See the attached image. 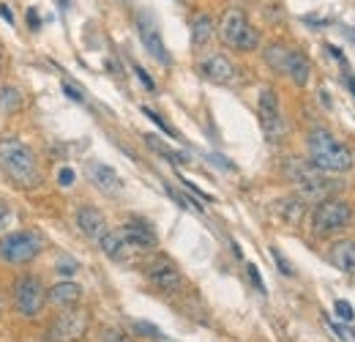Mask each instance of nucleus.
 Masks as SVG:
<instances>
[{
	"instance_id": "34",
	"label": "nucleus",
	"mask_w": 355,
	"mask_h": 342,
	"mask_svg": "<svg viewBox=\"0 0 355 342\" xmlns=\"http://www.w3.org/2000/svg\"><path fill=\"white\" fill-rule=\"evenodd\" d=\"M63 90H66V96H69V99H74V101H82V93H79L74 85H69V82H66V85H63Z\"/></svg>"
},
{
	"instance_id": "26",
	"label": "nucleus",
	"mask_w": 355,
	"mask_h": 342,
	"mask_svg": "<svg viewBox=\"0 0 355 342\" xmlns=\"http://www.w3.org/2000/svg\"><path fill=\"white\" fill-rule=\"evenodd\" d=\"M143 112H145V115H148V118H151V121H154V123H156V126H159V129H162L167 137H178L175 129H173V126H170V123H167V121H164V118H162L156 110H151V107H143Z\"/></svg>"
},
{
	"instance_id": "22",
	"label": "nucleus",
	"mask_w": 355,
	"mask_h": 342,
	"mask_svg": "<svg viewBox=\"0 0 355 342\" xmlns=\"http://www.w3.org/2000/svg\"><path fill=\"white\" fill-rule=\"evenodd\" d=\"M287 58H290V49L284 47V44H271V47H265V63L273 69V71H287Z\"/></svg>"
},
{
	"instance_id": "30",
	"label": "nucleus",
	"mask_w": 355,
	"mask_h": 342,
	"mask_svg": "<svg viewBox=\"0 0 355 342\" xmlns=\"http://www.w3.org/2000/svg\"><path fill=\"white\" fill-rule=\"evenodd\" d=\"M336 315H339L342 321H347V323H353V318H355L353 307H350L347 302H336Z\"/></svg>"
},
{
	"instance_id": "6",
	"label": "nucleus",
	"mask_w": 355,
	"mask_h": 342,
	"mask_svg": "<svg viewBox=\"0 0 355 342\" xmlns=\"http://www.w3.org/2000/svg\"><path fill=\"white\" fill-rule=\"evenodd\" d=\"M353 219H355V211L347 200L328 197V200H323V203L315 206V211H312V230L320 239L323 236H336L345 228H350Z\"/></svg>"
},
{
	"instance_id": "20",
	"label": "nucleus",
	"mask_w": 355,
	"mask_h": 342,
	"mask_svg": "<svg viewBox=\"0 0 355 342\" xmlns=\"http://www.w3.org/2000/svg\"><path fill=\"white\" fill-rule=\"evenodd\" d=\"M213 19H210V14H194V19H191V47L194 49H202L210 38H213Z\"/></svg>"
},
{
	"instance_id": "35",
	"label": "nucleus",
	"mask_w": 355,
	"mask_h": 342,
	"mask_svg": "<svg viewBox=\"0 0 355 342\" xmlns=\"http://www.w3.org/2000/svg\"><path fill=\"white\" fill-rule=\"evenodd\" d=\"M27 25H30L33 30L38 27V11H36V8H33V11H27Z\"/></svg>"
},
{
	"instance_id": "1",
	"label": "nucleus",
	"mask_w": 355,
	"mask_h": 342,
	"mask_svg": "<svg viewBox=\"0 0 355 342\" xmlns=\"http://www.w3.org/2000/svg\"><path fill=\"white\" fill-rule=\"evenodd\" d=\"M0 170L19 189H36L41 184V170H38V159L33 148L16 137L0 140Z\"/></svg>"
},
{
	"instance_id": "40",
	"label": "nucleus",
	"mask_w": 355,
	"mask_h": 342,
	"mask_svg": "<svg viewBox=\"0 0 355 342\" xmlns=\"http://www.w3.org/2000/svg\"><path fill=\"white\" fill-rule=\"evenodd\" d=\"M0 69H3V55H0Z\"/></svg>"
},
{
	"instance_id": "15",
	"label": "nucleus",
	"mask_w": 355,
	"mask_h": 342,
	"mask_svg": "<svg viewBox=\"0 0 355 342\" xmlns=\"http://www.w3.org/2000/svg\"><path fill=\"white\" fill-rule=\"evenodd\" d=\"M47 302L58 310H69V307H77L82 302V285L74 282V280H60L55 282L52 288H47Z\"/></svg>"
},
{
	"instance_id": "5",
	"label": "nucleus",
	"mask_w": 355,
	"mask_h": 342,
	"mask_svg": "<svg viewBox=\"0 0 355 342\" xmlns=\"http://www.w3.org/2000/svg\"><path fill=\"white\" fill-rule=\"evenodd\" d=\"M221 41L235 52H254L260 47V33L252 27L249 16L241 8H227L219 19Z\"/></svg>"
},
{
	"instance_id": "33",
	"label": "nucleus",
	"mask_w": 355,
	"mask_h": 342,
	"mask_svg": "<svg viewBox=\"0 0 355 342\" xmlns=\"http://www.w3.org/2000/svg\"><path fill=\"white\" fill-rule=\"evenodd\" d=\"M249 277H252V282H254V288H257L260 293H265V285H262V277H260V271H257V266H254V263H249Z\"/></svg>"
},
{
	"instance_id": "11",
	"label": "nucleus",
	"mask_w": 355,
	"mask_h": 342,
	"mask_svg": "<svg viewBox=\"0 0 355 342\" xmlns=\"http://www.w3.org/2000/svg\"><path fill=\"white\" fill-rule=\"evenodd\" d=\"M199 74L213 85H232L235 82V63L227 55H208L199 63Z\"/></svg>"
},
{
	"instance_id": "10",
	"label": "nucleus",
	"mask_w": 355,
	"mask_h": 342,
	"mask_svg": "<svg viewBox=\"0 0 355 342\" xmlns=\"http://www.w3.org/2000/svg\"><path fill=\"white\" fill-rule=\"evenodd\" d=\"M145 277H148V282H151L156 291H162V293H178V291L183 288V274L178 271L175 263L167 260V258L151 260V263L145 266Z\"/></svg>"
},
{
	"instance_id": "32",
	"label": "nucleus",
	"mask_w": 355,
	"mask_h": 342,
	"mask_svg": "<svg viewBox=\"0 0 355 342\" xmlns=\"http://www.w3.org/2000/svg\"><path fill=\"white\" fill-rule=\"evenodd\" d=\"M77 269H79V263L71 260V258H63V260L58 263V271H60V274H77Z\"/></svg>"
},
{
	"instance_id": "31",
	"label": "nucleus",
	"mask_w": 355,
	"mask_h": 342,
	"mask_svg": "<svg viewBox=\"0 0 355 342\" xmlns=\"http://www.w3.org/2000/svg\"><path fill=\"white\" fill-rule=\"evenodd\" d=\"M271 255H273V260H276V263H279V269H282V274H287V277H293V269H290V263H287V260H284V255H282V252H279V249H276V247H273V249H271Z\"/></svg>"
},
{
	"instance_id": "7",
	"label": "nucleus",
	"mask_w": 355,
	"mask_h": 342,
	"mask_svg": "<svg viewBox=\"0 0 355 342\" xmlns=\"http://www.w3.org/2000/svg\"><path fill=\"white\" fill-rule=\"evenodd\" d=\"M44 252V239L36 230H14L0 239V263L25 266Z\"/></svg>"
},
{
	"instance_id": "37",
	"label": "nucleus",
	"mask_w": 355,
	"mask_h": 342,
	"mask_svg": "<svg viewBox=\"0 0 355 342\" xmlns=\"http://www.w3.org/2000/svg\"><path fill=\"white\" fill-rule=\"evenodd\" d=\"M5 219H8V208L0 203V228H3V222H5Z\"/></svg>"
},
{
	"instance_id": "17",
	"label": "nucleus",
	"mask_w": 355,
	"mask_h": 342,
	"mask_svg": "<svg viewBox=\"0 0 355 342\" xmlns=\"http://www.w3.org/2000/svg\"><path fill=\"white\" fill-rule=\"evenodd\" d=\"M99 247H101V252H104L110 260H115V263H118V260H126L129 252H132V247L126 244L121 228H118V230H107V233L99 239Z\"/></svg>"
},
{
	"instance_id": "25",
	"label": "nucleus",
	"mask_w": 355,
	"mask_h": 342,
	"mask_svg": "<svg viewBox=\"0 0 355 342\" xmlns=\"http://www.w3.org/2000/svg\"><path fill=\"white\" fill-rule=\"evenodd\" d=\"M145 143H148V145H151L154 151H159V154H162L164 159H170V162H186V156H183V154H175V151H170V148H167V145H164L162 140H156V137H151V134L145 137Z\"/></svg>"
},
{
	"instance_id": "24",
	"label": "nucleus",
	"mask_w": 355,
	"mask_h": 342,
	"mask_svg": "<svg viewBox=\"0 0 355 342\" xmlns=\"http://www.w3.org/2000/svg\"><path fill=\"white\" fill-rule=\"evenodd\" d=\"M99 342H137V340H134V337H132V332H126V329L107 326V329H101Z\"/></svg>"
},
{
	"instance_id": "8",
	"label": "nucleus",
	"mask_w": 355,
	"mask_h": 342,
	"mask_svg": "<svg viewBox=\"0 0 355 342\" xmlns=\"http://www.w3.org/2000/svg\"><path fill=\"white\" fill-rule=\"evenodd\" d=\"M88 332H90V313L79 304L60 310L47 326L49 342H79L88 337Z\"/></svg>"
},
{
	"instance_id": "19",
	"label": "nucleus",
	"mask_w": 355,
	"mask_h": 342,
	"mask_svg": "<svg viewBox=\"0 0 355 342\" xmlns=\"http://www.w3.org/2000/svg\"><path fill=\"white\" fill-rule=\"evenodd\" d=\"M298 88H304L306 82H309V77H312V63H309V58L304 55V52H298V49H290V58H287V71H284Z\"/></svg>"
},
{
	"instance_id": "12",
	"label": "nucleus",
	"mask_w": 355,
	"mask_h": 342,
	"mask_svg": "<svg viewBox=\"0 0 355 342\" xmlns=\"http://www.w3.org/2000/svg\"><path fill=\"white\" fill-rule=\"evenodd\" d=\"M121 233H123L126 244H129L134 252L156 249V233H154V228L145 225L143 219H129L126 225H121Z\"/></svg>"
},
{
	"instance_id": "29",
	"label": "nucleus",
	"mask_w": 355,
	"mask_h": 342,
	"mask_svg": "<svg viewBox=\"0 0 355 342\" xmlns=\"http://www.w3.org/2000/svg\"><path fill=\"white\" fill-rule=\"evenodd\" d=\"M77 181V173L71 170V167H60V173H58V184L60 186H71Z\"/></svg>"
},
{
	"instance_id": "27",
	"label": "nucleus",
	"mask_w": 355,
	"mask_h": 342,
	"mask_svg": "<svg viewBox=\"0 0 355 342\" xmlns=\"http://www.w3.org/2000/svg\"><path fill=\"white\" fill-rule=\"evenodd\" d=\"M134 329H137L140 337H151V340H159L162 337V332L154 323H145V321H134Z\"/></svg>"
},
{
	"instance_id": "4",
	"label": "nucleus",
	"mask_w": 355,
	"mask_h": 342,
	"mask_svg": "<svg viewBox=\"0 0 355 342\" xmlns=\"http://www.w3.org/2000/svg\"><path fill=\"white\" fill-rule=\"evenodd\" d=\"M11 302H14V310L16 315L27 318V321H36L44 315L47 310V285L41 282V277L36 274H19L14 280V291H11Z\"/></svg>"
},
{
	"instance_id": "36",
	"label": "nucleus",
	"mask_w": 355,
	"mask_h": 342,
	"mask_svg": "<svg viewBox=\"0 0 355 342\" xmlns=\"http://www.w3.org/2000/svg\"><path fill=\"white\" fill-rule=\"evenodd\" d=\"M0 16H3V19H5V22H8V25H11V22H14V14H11V11H8V8H5V5H0Z\"/></svg>"
},
{
	"instance_id": "23",
	"label": "nucleus",
	"mask_w": 355,
	"mask_h": 342,
	"mask_svg": "<svg viewBox=\"0 0 355 342\" xmlns=\"http://www.w3.org/2000/svg\"><path fill=\"white\" fill-rule=\"evenodd\" d=\"M0 107L5 112H16L22 107V99H19V90L14 85H3L0 88Z\"/></svg>"
},
{
	"instance_id": "14",
	"label": "nucleus",
	"mask_w": 355,
	"mask_h": 342,
	"mask_svg": "<svg viewBox=\"0 0 355 342\" xmlns=\"http://www.w3.org/2000/svg\"><path fill=\"white\" fill-rule=\"evenodd\" d=\"M74 219H77L79 233H82L85 239H90V241H99V239L107 233V217H104L96 206H79Z\"/></svg>"
},
{
	"instance_id": "3",
	"label": "nucleus",
	"mask_w": 355,
	"mask_h": 342,
	"mask_svg": "<svg viewBox=\"0 0 355 342\" xmlns=\"http://www.w3.org/2000/svg\"><path fill=\"white\" fill-rule=\"evenodd\" d=\"M287 175L295 184V195L301 200H306V203H323V200L334 197V192L339 189V184L331 181V178H326V173L317 170L309 159L306 162L293 159L290 167H287Z\"/></svg>"
},
{
	"instance_id": "38",
	"label": "nucleus",
	"mask_w": 355,
	"mask_h": 342,
	"mask_svg": "<svg viewBox=\"0 0 355 342\" xmlns=\"http://www.w3.org/2000/svg\"><path fill=\"white\" fill-rule=\"evenodd\" d=\"M347 85H350V90H353V96H355V77L353 74H347Z\"/></svg>"
},
{
	"instance_id": "2",
	"label": "nucleus",
	"mask_w": 355,
	"mask_h": 342,
	"mask_svg": "<svg viewBox=\"0 0 355 342\" xmlns=\"http://www.w3.org/2000/svg\"><path fill=\"white\" fill-rule=\"evenodd\" d=\"M309 162L323 173H350L353 170V154L328 132V129H312L309 140Z\"/></svg>"
},
{
	"instance_id": "16",
	"label": "nucleus",
	"mask_w": 355,
	"mask_h": 342,
	"mask_svg": "<svg viewBox=\"0 0 355 342\" xmlns=\"http://www.w3.org/2000/svg\"><path fill=\"white\" fill-rule=\"evenodd\" d=\"M88 175H90L93 184H96L101 192H107V195H115V192L123 189L121 175H118L110 164H104V162H88Z\"/></svg>"
},
{
	"instance_id": "18",
	"label": "nucleus",
	"mask_w": 355,
	"mask_h": 342,
	"mask_svg": "<svg viewBox=\"0 0 355 342\" xmlns=\"http://www.w3.org/2000/svg\"><path fill=\"white\" fill-rule=\"evenodd\" d=\"M328 258H331V263H334L339 271L353 274L355 271V241L353 239H342V241H336V244L331 247Z\"/></svg>"
},
{
	"instance_id": "28",
	"label": "nucleus",
	"mask_w": 355,
	"mask_h": 342,
	"mask_svg": "<svg viewBox=\"0 0 355 342\" xmlns=\"http://www.w3.org/2000/svg\"><path fill=\"white\" fill-rule=\"evenodd\" d=\"M134 74L140 77V82H143V85H145V88H148L151 93H156V82L151 80V74H148V71H145L143 66H134Z\"/></svg>"
},
{
	"instance_id": "9",
	"label": "nucleus",
	"mask_w": 355,
	"mask_h": 342,
	"mask_svg": "<svg viewBox=\"0 0 355 342\" xmlns=\"http://www.w3.org/2000/svg\"><path fill=\"white\" fill-rule=\"evenodd\" d=\"M257 115H260V126L265 132L268 143H279L284 137V118H282V104L273 88H262L260 99H257Z\"/></svg>"
},
{
	"instance_id": "13",
	"label": "nucleus",
	"mask_w": 355,
	"mask_h": 342,
	"mask_svg": "<svg viewBox=\"0 0 355 342\" xmlns=\"http://www.w3.org/2000/svg\"><path fill=\"white\" fill-rule=\"evenodd\" d=\"M137 33H140V38H143V44H145V49L159 60V63H164V66H170V52H167V47H164V38H162V33H159V27L143 14L140 19H137Z\"/></svg>"
},
{
	"instance_id": "21",
	"label": "nucleus",
	"mask_w": 355,
	"mask_h": 342,
	"mask_svg": "<svg viewBox=\"0 0 355 342\" xmlns=\"http://www.w3.org/2000/svg\"><path fill=\"white\" fill-rule=\"evenodd\" d=\"M276 211H279L282 222H287V225H301L304 217H306V200H301L298 195H295V197H284V200L276 206Z\"/></svg>"
},
{
	"instance_id": "39",
	"label": "nucleus",
	"mask_w": 355,
	"mask_h": 342,
	"mask_svg": "<svg viewBox=\"0 0 355 342\" xmlns=\"http://www.w3.org/2000/svg\"><path fill=\"white\" fill-rule=\"evenodd\" d=\"M0 315H3V299H0Z\"/></svg>"
}]
</instances>
